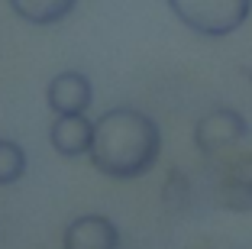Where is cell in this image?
I'll return each instance as SVG.
<instances>
[{
    "instance_id": "6da1fadb",
    "label": "cell",
    "mask_w": 252,
    "mask_h": 249,
    "mask_svg": "<svg viewBox=\"0 0 252 249\" xmlns=\"http://www.w3.org/2000/svg\"><path fill=\"white\" fill-rule=\"evenodd\" d=\"M162 155V130L149 113L136 107H113L94 120V146L88 159L100 175L142 178Z\"/></svg>"
},
{
    "instance_id": "7a4b0ae2",
    "label": "cell",
    "mask_w": 252,
    "mask_h": 249,
    "mask_svg": "<svg viewBox=\"0 0 252 249\" xmlns=\"http://www.w3.org/2000/svg\"><path fill=\"white\" fill-rule=\"evenodd\" d=\"M171 16L194 36L226 39L252 16V0H165Z\"/></svg>"
},
{
    "instance_id": "3957f363",
    "label": "cell",
    "mask_w": 252,
    "mask_h": 249,
    "mask_svg": "<svg viewBox=\"0 0 252 249\" xmlns=\"http://www.w3.org/2000/svg\"><path fill=\"white\" fill-rule=\"evenodd\" d=\"M249 136V123L233 107H214L194 123V146L200 155H220Z\"/></svg>"
},
{
    "instance_id": "277c9868",
    "label": "cell",
    "mask_w": 252,
    "mask_h": 249,
    "mask_svg": "<svg viewBox=\"0 0 252 249\" xmlns=\"http://www.w3.org/2000/svg\"><path fill=\"white\" fill-rule=\"evenodd\" d=\"M91 101H94V88H91L88 74L81 71H59L49 88H45V104L55 117H78L88 113Z\"/></svg>"
},
{
    "instance_id": "5b68a950",
    "label": "cell",
    "mask_w": 252,
    "mask_h": 249,
    "mask_svg": "<svg viewBox=\"0 0 252 249\" xmlns=\"http://www.w3.org/2000/svg\"><path fill=\"white\" fill-rule=\"evenodd\" d=\"M62 249H120V230L104 213H84L65 227Z\"/></svg>"
},
{
    "instance_id": "8992f818",
    "label": "cell",
    "mask_w": 252,
    "mask_h": 249,
    "mask_svg": "<svg viewBox=\"0 0 252 249\" xmlns=\"http://www.w3.org/2000/svg\"><path fill=\"white\" fill-rule=\"evenodd\" d=\"M49 140L52 149L65 159H78V155H88L94 146V123L88 120V113H78V117H55L52 130H49Z\"/></svg>"
},
{
    "instance_id": "52a82bcc",
    "label": "cell",
    "mask_w": 252,
    "mask_h": 249,
    "mask_svg": "<svg viewBox=\"0 0 252 249\" xmlns=\"http://www.w3.org/2000/svg\"><path fill=\"white\" fill-rule=\"evenodd\" d=\"M7 3L20 20L32 23V26L62 23L74 7H78V0H7Z\"/></svg>"
},
{
    "instance_id": "ba28073f",
    "label": "cell",
    "mask_w": 252,
    "mask_h": 249,
    "mask_svg": "<svg viewBox=\"0 0 252 249\" xmlns=\"http://www.w3.org/2000/svg\"><path fill=\"white\" fill-rule=\"evenodd\" d=\"M23 175H26V152H23V146L0 136V188L3 184H16Z\"/></svg>"
},
{
    "instance_id": "9c48e42d",
    "label": "cell",
    "mask_w": 252,
    "mask_h": 249,
    "mask_svg": "<svg viewBox=\"0 0 252 249\" xmlns=\"http://www.w3.org/2000/svg\"><path fill=\"white\" fill-rule=\"evenodd\" d=\"M220 204L226 207V211L249 213L252 211V184L233 181V178H223V184H220Z\"/></svg>"
},
{
    "instance_id": "30bf717a",
    "label": "cell",
    "mask_w": 252,
    "mask_h": 249,
    "mask_svg": "<svg viewBox=\"0 0 252 249\" xmlns=\"http://www.w3.org/2000/svg\"><path fill=\"white\" fill-rule=\"evenodd\" d=\"M188 178L181 175V172H171L168 175V184H165V201H168V207H181V201H188Z\"/></svg>"
},
{
    "instance_id": "8fae6325",
    "label": "cell",
    "mask_w": 252,
    "mask_h": 249,
    "mask_svg": "<svg viewBox=\"0 0 252 249\" xmlns=\"http://www.w3.org/2000/svg\"><path fill=\"white\" fill-rule=\"evenodd\" d=\"M226 178H233V181H246L252 184V155H243V159H236L226 169Z\"/></svg>"
},
{
    "instance_id": "7c38bea8",
    "label": "cell",
    "mask_w": 252,
    "mask_h": 249,
    "mask_svg": "<svg viewBox=\"0 0 252 249\" xmlns=\"http://www.w3.org/2000/svg\"><path fill=\"white\" fill-rule=\"evenodd\" d=\"M249 81H252V71H249Z\"/></svg>"
}]
</instances>
